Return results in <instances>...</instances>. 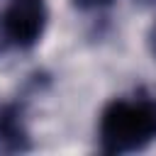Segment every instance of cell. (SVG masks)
<instances>
[{
    "label": "cell",
    "mask_w": 156,
    "mask_h": 156,
    "mask_svg": "<svg viewBox=\"0 0 156 156\" xmlns=\"http://www.w3.org/2000/svg\"><path fill=\"white\" fill-rule=\"evenodd\" d=\"M151 139H156V117L144 93L132 100L115 98L102 107L98 124V141L102 154H134L146 149Z\"/></svg>",
    "instance_id": "obj_1"
},
{
    "label": "cell",
    "mask_w": 156,
    "mask_h": 156,
    "mask_svg": "<svg viewBox=\"0 0 156 156\" xmlns=\"http://www.w3.org/2000/svg\"><path fill=\"white\" fill-rule=\"evenodd\" d=\"M46 22V0H7L0 15V32L10 46L32 49L44 37Z\"/></svg>",
    "instance_id": "obj_2"
},
{
    "label": "cell",
    "mask_w": 156,
    "mask_h": 156,
    "mask_svg": "<svg viewBox=\"0 0 156 156\" xmlns=\"http://www.w3.org/2000/svg\"><path fill=\"white\" fill-rule=\"evenodd\" d=\"M29 149V134L22 122V110L17 105H5L0 110V151L17 154Z\"/></svg>",
    "instance_id": "obj_3"
},
{
    "label": "cell",
    "mask_w": 156,
    "mask_h": 156,
    "mask_svg": "<svg viewBox=\"0 0 156 156\" xmlns=\"http://www.w3.org/2000/svg\"><path fill=\"white\" fill-rule=\"evenodd\" d=\"M78 7H83V10H95V7H102V5H107L110 0H73Z\"/></svg>",
    "instance_id": "obj_4"
},
{
    "label": "cell",
    "mask_w": 156,
    "mask_h": 156,
    "mask_svg": "<svg viewBox=\"0 0 156 156\" xmlns=\"http://www.w3.org/2000/svg\"><path fill=\"white\" fill-rule=\"evenodd\" d=\"M146 44H149V51H151V56L156 58V22L149 27V34H146Z\"/></svg>",
    "instance_id": "obj_5"
},
{
    "label": "cell",
    "mask_w": 156,
    "mask_h": 156,
    "mask_svg": "<svg viewBox=\"0 0 156 156\" xmlns=\"http://www.w3.org/2000/svg\"><path fill=\"white\" fill-rule=\"evenodd\" d=\"M144 98L149 100V105H151V112H154V117H156V88H154V90H144Z\"/></svg>",
    "instance_id": "obj_6"
}]
</instances>
